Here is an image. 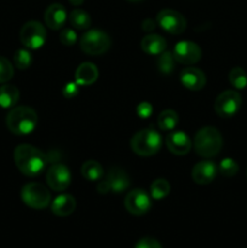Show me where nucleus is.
<instances>
[{
	"label": "nucleus",
	"instance_id": "f257e3e1",
	"mask_svg": "<svg viewBox=\"0 0 247 248\" xmlns=\"http://www.w3.org/2000/svg\"><path fill=\"white\" fill-rule=\"evenodd\" d=\"M14 160L17 169L28 177L39 176L47 165V157L38 148L29 144H21L14 152Z\"/></svg>",
	"mask_w": 247,
	"mask_h": 248
},
{
	"label": "nucleus",
	"instance_id": "f03ea898",
	"mask_svg": "<svg viewBox=\"0 0 247 248\" xmlns=\"http://www.w3.org/2000/svg\"><path fill=\"white\" fill-rule=\"evenodd\" d=\"M36 125H38V115L31 107H15L6 116V126L14 135H31L36 128Z\"/></svg>",
	"mask_w": 247,
	"mask_h": 248
},
{
	"label": "nucleus",
	"instance_id": "7ed1b4c3",
	"mask_svg": "<svg viewBox=\"0 0 247 248\" xmlns=\"http://www.w3.org/2000/svg\"><path fill=\"white\" fill-rule=\"evenodd\" d=\"M193 144L199 156L208 159L218 155L222 150L223 137L217 128L207 126L196 132Z\"/></svg>",
	"mask_w": 247,
	"mask_h": 248
},
{
	"label": "nucleus",
	"instance_id": "20e7f679",
	"mask_svg": "<svg viewBox=\"0 0 247 248\" xmlns=\"http://www.w3.org/2000/svg\"><path fill=\"white\" fill-rule=\"evenodd\" d=\"M162 145V138L154 128L140 130L131 138V149L139 156H152L159 153Z\"/></svg>",
	"mask_w": 247,
	"mask_h": 248
},
{
	"label": "nucleus",
	"instance_id": "39448f33",
	"mask_svg": "<svg viewBox=\"0 0 247 248\" xmlns=\"http://www.w3.org/2000/svg\"><path fill=\"white\" fill-rule=\"evenodd\" d=\"M111 40L108 34L99 29H91L86 31L80 39V48L91 56H99L110 48Z\"/></svg>",
	"mask_w": 247,
	"mask_h": 248
},
{
	"label": "nucleus",
	"instance_id": "423d86ee",
	"mask_svg": "<svg viewBox=\"0 0 247 248\" xmlns=\"http://www.w3.org/2000/svg\"><path fill=\"white\" fill-rule=\"evenodd\" d=\"M22 201L34 210H44L51 202V193L40 183H28L21 190Z\"/></svg>",
	"mask_w": 247,
	"mask_h": 248
},
{
	"label": "nucleus",
	"instance_id": "0eeeda50",
	"mask_svg": "<svg viewBox=\"0 0 247 248\" xmlns=\"http://www.w3.org/2000/svg\"><path fill=\"white\" fill-rule=\"evenodd\" d=\"M128 186H130V177L127 176V173L120 167H113L107 173L104 179H101L97 184V190L99 194H108L110 191L120 194L127 190Z\"/></svg>",
	"mask_w": 247,
	"mask_h": 248
},
{
	"label": "nucleus",
	"instance_id": "6e6552de",
	"mask_svg": "<svg viewBox=\"0 0 247 248\" xmlns=\"http://www.w3.org/2000/svg\"><path fill=\"white\" fill-rule=\"evenodd\" d=\"M46 29L44 24L38 21H29L22 27L21 33H19V39L21 43L31 50H36V48L43 47L44 44L46 43Z\"/></svg>",
	"mask_w": 247,
	"mask_h": 248
},
{
	"label": "nucleus",
	"instance_id": "1a4fd4ad",
	"mask_svg": "<svg viewBox=\"0 0 247 248\" xmlns=\"http://www.w3.org/2000/svg\"><path fill=\"white\" fill-rule=\"evenodd\" d=\"M242 98L239 92L234 90H227L218 94L215 101V110L220 118H232L240 110Z\"/></svg>",
	"mask_w": 247,
	"mask_h": 248
},
{
	"label": "nucleus",
	"instance_id": "9d476101",
	"mask_svg": "<svg viewBox=\"0 0 247 248\" xmlns=\"http://www.w3.org/2000/svg\"><path fill=\"white\" fill-rule=\"evenodd\" d=\"M156 23L165 31L174 35L182 34L186 28V21L183 15L171 9L161 10L156 16Z\"/></svg>",
	"mask_w": 247,
	"mask_h": 248
},
{
	"label": "nucleus",
	"instance_id": "9b49d317",
	"mask_svg": "<svg viewBox=\"0 0 247 248\" xmlns=\"http://www.w3.org/2000/svg\"><path fill=\"white\" fill-rule=\"evenodd\" d=\"M124 205L131 215H145L152 208V196L143 189H133L126 195Z\"/></svg>",
	"mask_w": 247,
	"mask_h": 248
},
{
	"label": "nucleus",
	"instance_id": "f8f14e48",
	"mask_svg": "<svg viewBox=\"0 0 247 248\" xmlns=\"http://www.w3.org/2000/svg\"><path fill=\"white\" fill-rule=\"evenodd\" d=\"M172 55H173L174 60L178 63L191 65L195 64V63H198L201 60L202 51H201L200 46L196 43H194V41L183 40L174 45Z\"/></svg>",
	"mask_w": 247,
	"mask_h": 248
},
{
	"label": "nucleus",
	"instance_id": "ddd939ff",
	"mask_svg": "<svg viewBox=\"0 0 247 248\" xmlns=\"http://www.w3.org/2000/svg\"><path fill=\"white\" fill-rule=\"evenodd\" d=\"M46 182L53 191H64L72 182V173L63 164H53L46 172Z\"/></svg>",
	"mask_w": 247,
	"mask_h": 248
},
{
	"label": "nucleus",
	"instance_id": "4468645a",
	"mask_svg": "<svg viewBox=\"0 0 247 248\" xmlns=\"http://www.w3.org/2000/svg\"><path fill=\"white\" fill-rule=\"evenodd\" d=\"M166 147L172 154L186 155L191 149V140L184 131H171L165 138Z\"/></svg>",
	"mask_w": 247,
	"mask_h": 248
},
{
	"label": "nucleus",
	"instance_id": "2eb2a0df",
	"mask_svg": "<svg viewBox=\"0 0 247 248\" xmlns=\"http://www.w3.org/2000/svg\"><path fill=\"white\" fill-rule=\"evenodd\" d=\"M218 173V166L213 161H200L193 167V171H191V178L195 182L196 184H201V186H205V184H210L211 182H213V179L216 178Z\"/></svg>",
	"mask_w": 247,
	"mask_h": 248
},
{
	"label": "nucleus",
	"instance_id": "dca6fc26",
	"mask_svg": "<svg viewBox=\"0 0 247 248\" xmlns=\"http://www.w3.org/2000/svg\"><path fill=\"white\" fill-rule=\"evenodd\" d=\"M182 85L191 91H199L203 89L206 85V75L201 69L195 67H186L182 70L181 77H179Z\"/></svg>",
	"mask_w": 247,
	"mask_h": 248
},
{
	"label": "nucleus",
	"instance_id": "f3484780",
	"mask_svg": "<svg viewBox=\"0 0 247 248\" xmlns=\"http://www.w3.org/2000/svg\"><path fill=\"white\" fill-rule=\"evenodd\" d=\"M67 17V10L64 9V6L55 2L46 9L45 14H44V21L50 29L58 31L64 26Z\"/></svg>",
	"mask_w": 247,
	"mask_h": 248
},
{
	"label": "nucleus",
	"instance_id": "a211bd4d",
	"mask_svg": "<svg viewBox=\"0 0 247 248\" xmlns=\"http://www.w3.org/2000/svg\"><path fill=\"white\" fill-rule=\"evenodd\" d=\"M98 79V69L91 62H84L75 70V82L79 86H90Z\"/></svg>",
	"mask_w": 247,
	"mask_h": 248
},
{
	"label": "nucleus",
	"instance_id": "6ab92c4d",
	"mask_svg": "<svg viewBox=\"0 0 247 248\" xmlns=\"http://www.w3.org/2000/svg\"><path fill=\"white\" fill-rule=\"evenodd\" d=\"M75 208H77V201L69 194L58 195L51 205V211L53 215L58 216V217H67V216L72 215Z\"/></svg>",
	"mask_w": 247,
	"mask_h": 248
},
{
	"label": "nucleus",
	"instance_id": "aec40b11",
	"mask_svg": "<svg viewBox=\"0 0 247 248\" xmlns=\"http://www.w3.org/2000/svg\"><path fill=\"white\" fill-rule=\"evenodd\" d=\"M140 47L147 55L159 56L164 51H166L167 43L159 34H148L140 41Z\"/></svg>",
	"mask_w": 247,
	"mask_h": 248
},
{
	"label": "nucleus",
	"instance_id": "412c9836",
	"mask_svg": "<svg viewBox=\"0 0 247 248\" xmlns=\"http://www.w3.org/2000/svg\"><path fill=\"white\" fill-rule=\"evenodd\" d=\"M19 99V91L16 86L5 84L0 86V107L1 108H12Z\"/></svg>",
	"mask_w": 247,
	"mask_h": 248
},
{
	"label": "nucleus",
	"instance_id": "4be33fe9",
	"mask_svg": "<svg viewBox=\"0 0 247 248\" xmlns=\"http://www.w3.org/2000/svg\"><path fill=\"white\" fill-rule=\"evenodd\" d=\"M81 174L85 179L90 182L101 181L103 178V167L96 160H89L85 161L81 166Z\"/></svg>",
	"mask_w": 247,
	"mask_h": 248
},
{
	"label": "nucleus",
	"instance_id": "5701e85b",
	"mask_svg": "<svg viewBox=\"0 0 247 248\" xmlns=\"http://www.w3.org/2000/svg\"><path fill=\"white\" fill-rule=\"evenodd\" d=\"M69 22L73 28L77 29V31H84L91 26V17L84 10L75 9L70 12Z\"/></svg>",
	"mask_w": 247,
	"mask_h": 248
},
{
	"label": "nucleus",
	"instance_id": "b1692460",
	"mask_svg": "<svg viewBox=\"0 0 247 248\" xmlns=\"http://www.w3.org/2000/svg\"><path fill=\"white\" fill-rule=\"evenodd\" d=\"M178 114L172 109H166L160 113L159 118H157V125L162 131H173L178 125Z\"/></svg>",
	"mask_w": 247,
	"mask_h": 248
},
{
	"label": "nucleus",
	"instance_id": "393cba45",
	"mask_svg": "<svg viewBox=\"0 0 247 248\" xmlns=\"http://www.w3.org/2000/svg\"><path fill=\"white\" fill-rule=\"evenodd\" d=\"M171 191V186H170L169 181L165 178L155 179L150 186V196L154 200H161V199L166 198Z\"/></svg>",
	"mask_w": 247,
	"mask_h": 248
},
{
	"label": "nucleus",
	"instance_id": "a878e982",
	"mask_svg": "<svg viewBox=\"0 0 247 248\" xmlns=\"http://www.w3.org/2000/svg\"><path fill=\"white\" fill-rule=\"evenodd\" d=\"M174 57L172 52L169 51H164L160 53L159 58H157V69L161 74L170 75L174 69Z\"/></svg>",
	"mask_w": 247,
	"mask_h": 248
},
{
	"label": "nucleus",
	"instance_id": "bb28decb",
	"mask_svg": "<svg viewBox=\"0 0 247 248\" xmlns=\"http://www.w3.org/2000/svg\"><path fill=\"white\" fill-rule=\"evenodd\" d=\"M229 82L236 90H244L247 86V73L240 67L232 68L229 72Z\"/></svg>",
	"mask_w": 247,
	"mask_h": 248
},
{
	"label": "nucleus",
	"instance_id": "cd10ccee",
	"mask_svg": "<svg viewBox=\"0 0 247 248\" xmlns=\"http://www.w3.org/2000/svg\"><path fill=\"white\" fill-rule=\"evenodd\" d=\"M31 62H33V57H31V53L28 50H24V48H19L15 52L14 55V63L18 69L24 70L27 68L31 67Z\"/></svg>",
	"mask_w": 247,
	"mask_h": 248
},
{
	"label": "nucleus",
	"instance_id": "c85d7f7f",
	"mask_svg": "<svg viewBox=\"0 0 247 248\" xmlns=\"http://www.w3.org/2000/svg\"><path fill=\"white\" fill-rule=\"evenodd\" d=\"M218 172H220V174L224 177H234L239 172V165L234 159L225 157L220 161L219 166H218Z\"/></svg>",
	"mask_w": 247,
	"mask_h": 248
},
{
	"label": "nucleus",
	"instance_id": "c756f323",
	"mask_svg": "<svg viewBox=\"0 0 247 248\" xmlns=\"http://www.w3.org/2000/svg\"><path fill=\"white\" fill-rule=\"evenodd\" d=\"M14 77V67L7 58L0 57V84H5Z\"/></svg>",
	"mask_w": 247,
	"mask_h": 248
},
{
	"label": "nucleus",
	"instance_id": "7c9ffc66",
	"mask_svg": "<svg viewBox=\"0 0 247 248\" xmlns=\"http://www.w3.org/2000/svg\"><path fill=\"white\" fill-rule=\"evenodd\" d=\"M77 31L72 28H64L60 34V41L64 46H73L77 43Z\"/></svg>",
	"mask_w": 247,
	"mask_h": 248
},
{
	"label": "nucleus",
	"instance_id": "2f4dec72",
	"mask_svg": "<svg viewBox=\"0 0 247 248\" xmlns=\"http://www.w3.org/2000/svg\"><path fill=\"white\" fill-rule=\"evenodd\" d=\"M153 106L149 102H142L137 106V114L140 119H148L153 114Z\"/></svg>",
	"mask_w": 247,
	"mask_h": 248
},
{
	"label": "nucleus",
	"instance_id": "473e14b6",
	"mask_svg": "<svg viewBox=\"0 0 247 248\" xmlns=\"http://www.w3.org/2000/svg\"><path fill=\"white\" fill-rule=\"evenodd\" d=\"M135 248H162L160 242L153 237H143L136 244Z\"/></svg>",
	"mask_w": 247,
	"mask_h": 248
},
{
	"label": "nucleus",
	"instance_id": "72a5a7b5",
	"mask_svg": "<svg viewBox=\"0 0 247 248\" xmlns=\"http://www.w3.org/2000/svg\"><path fill=\"white\" fill-rule=\"evenodd\" d=\"M77 92H79V85L77 82H68L62 90V93L65 98H73L77 96Z\"/></svg>",
	"mask_w": 247,
	"mask_h": 248
},
{
	"label": "nucleus",
	"instance_id": "f704fd0d",
	"mask_svg": "<svg viewBox=\"0 0 247 248\" xmlns=\"http://www.w3.org/2000/svg\"><path fill=\"white\" fill-rule=\"evenodd\" d=\"M142 29L144 31H152L155 29V22L152 18H145L142 22Z\"/></svg>",
	"mask_w": 247,
	"mask_h": 248
},
{
	"label": "nucleus",
	"instance_id": "c9c22d12",
	"mask_svg": "<svg viewBox=\"0 0 247 248\" xmlns=\"http://www.w3.org/2000/svg\"><path fill=\"white\" fill-rule=\"evenodd\" d=\"M69 2L72 5H74V6H80L84 2V0H69Z\"/></svg>",
	"mask_w": 247,
	"mask_h": 248
},
{
	"label": "nucleus",
	"instance_id": "e433bc0d",
	"mask_svg": "<svg viewBox=\"0 0 247 248\" xmlns=\"http://www.w3.org/2000/svg\"><path fill=\"white\" fill-rule=\"evenodd\" d=\"M128 1H133V2H138V1H142V0H128Z\"/></svg>",
	"mask_w": 247,
	"mask_h": 248
}]
</instances>
